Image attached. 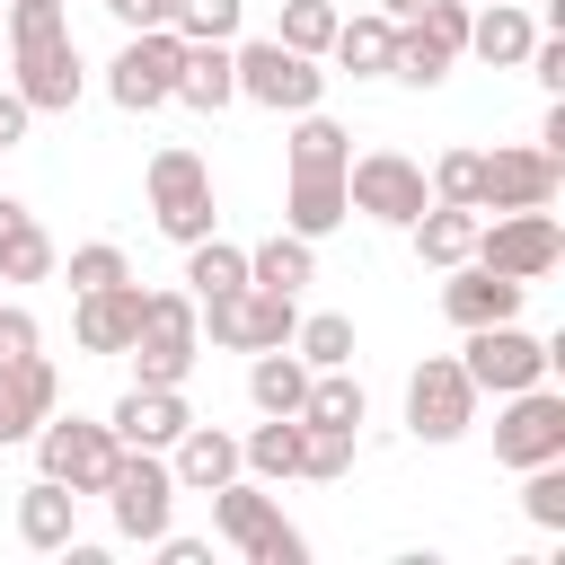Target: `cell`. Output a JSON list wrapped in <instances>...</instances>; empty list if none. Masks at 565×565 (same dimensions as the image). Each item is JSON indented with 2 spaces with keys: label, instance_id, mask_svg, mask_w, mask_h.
<instances>
[{
  "label": "cell",
  "instance_id": "3",
  "mask_svg": "<svg viewBox=\"0 0 565 565\" xmlns=\"http://www.w3.org/2000/svg\"><path fill=\"white\" fill-rule=\"evenodd\" d=\"M212 530H221L247 565H309V539L282 521V503H274L247 468H238L230 486H212Z\"/></svg>",
  "mask_w": 565,
  "mask_h": 565
},
{
  "label": "cell",
  "instance_id": "50",
  "mask_svg": "<svg viewBox=\"0 0 565 565\" xmlns=\"http://www.w3.org/2000/svg\"><path fill=\"white\" fill-rule=\"evenodd\" d=\"M0 18H9V0H0Z\"/></svg>",
  "mask_w": 565,
  "mask_h": 565
},
{
  "label": "cell",
  "instance_id": "42",
  "mask_svg": "<svg viewBox=\"0 0 565 565\" xmlns=\"http://www.w3.org/2000/svg\"><path fill=\"white\" fill-rule=\"evenodd\" d=\"M26 353H44V327H35V309L0 300V371H9V362H26Z\"/></svg>",
  "mask_w": 565,
  "mask_h": 565
},
{
  "label": "cell",
  "instance_id": "19",
  "mask_svg": "<svg viewBox=\"0 0 565 565\" xmlns=\"http://www.w3.org/2000/svg\"><path fill=\"white\" fill-rule=\"evenodd\" d=\"M106 424H115V441H124V450H168V441L194 424V406H185V388H141V380H132V388L115 397V415H106Z\"/></svg>",
  "mask_w": 565,
  "mask_h": 565
},
{
  "label": "cell",
  "instance_id": "22",
  "mask_svg": "<svg viewBox=\"0 0 565 565\" xmlns=\"http://www.w3.org/2000/svg\"><path fill=\"white\" fill-rule=\"evenodd\" d=\"M18 539H26L35 556H62V547L79 539V494L35 468V486H18Z\"/></svg>",
  "mask_w": 565,
  "mask_h": 565
},
{
  "label": "cell",
  "instance_id": "18",
  "mask_svg": "<svg viewBox=\"0 0 565 565\" xmlns=\"http://www.w3.org/2000/svg\"><path fill=\"white\" fill-rule=\"evenodd\" d=\"M141 327V282H106V291H71V344L79 353H124Z\"/></svg>",
  "mask_w": 565,
  "mask_h": 565
},
{
  "label": "cell",
  "instance_id": "33",
  "mask_svg": "<svg viewBox=\"0 0 565 565\" xmlns=\"http://www.w3.org/2000/svg\"><path fill=\"white\" fill-rule=\"evenodd\" d=\"M300 415H309V424H353V433H362L371 397H362L353 362H344V371H309V397H300Z\"/></svg>",
  "mask_w": 565,
  "mask_h": 565
},
{
  "label": "cell",
  "instance_id": "29",
  "mask_svg": "<svg viewBox=\"0 0 565 565\" xmlns=\"http://www.w3.org/2000/svg\"><path fill=\"white\" fill-rule=\"evenodd\" d=\"M247 282H265V291H291V300H300V282H318V238H300V230H274V238H256V247H247Z\"/></svg>",
  "mask_w": 565,
  "mask_h": 565
},
{
  "label": "cell",
  "instance_id": "26",
  "mask_svg": "<svg viewBox=\"0 0 565 565\" xmlns=\"http://www.w3.org/2000/svg\"><path fill=\"white\" fill-rule=\"evenodd\" d=\"M168 106H194V115H221V106H238L230 44H185V62H177V97H168Z\"/></svg>",
  "mask_w": 565,
  "mask_h": 565
},
{
  "label": "cell",
  "instance_id": "10",
  "mask_svg": "<svg viewBox=\"0 0 565 565\" xmlns=\"http://www.w3.org/2000/svg\"><path fill=\"white\" fill-rule=\"evenodd\" d=\"M177 62H185V35L177 26H132L115 44V62H106V97L124 115H159L177 97Z\"/></svg>",
  "mask_w": 565,
  "mask_h": 565
},
{
  "label": "cell",
  "instance_id": "23",
  "mask_svg": "<svg viewBox=\"0 0 565 565\" xmlns=\"http://www.w3.org/2000/svg\"><path fill=\"white\" fill-rule=\"evenodd\" d=\"M530 44H539V18H530V0L468 9V53H477L486 71H521V62H530Z\"/></svg>",
  "mask_w": 565,
  "mask_h": 565
},
{
  "label": "cell",
  "instance_id": "47",
  "mask_svg": "<svg viewBox=\"0 0 565 565\" xmlns=\"http://www.w3.org/2000/svg\"><path fill=\"white\" fill-rule=\"evenodd\" d=\"M539 150H547V159H565V106H547V115H539Z\"/></svg>",
  "mask_w": 565,
  "mask_h": 565
},
{
  "label": "cell",
  "instance_id": "37",
  "mask_svg": "<svg viewBox=\"0 0 565 565\" xmlns=\"http://www.w3.org/2000/svg\"><path fill=\"white\" fill-rule=\"evenodd\" d=\"M274 44H291V53L327 62V44H335V0H282V18H274Z\"/></svg>",
  "mask_w": 565,
  "mask_h": 565
},
{
  "label": "cell",
  "instance_id": "36",
  "mask_svg": "<svg viewBox=\"0 0 565 565\" xmlns=\"http://www.w3.org/2000/svg\"><path fill=\"white\" fill-rule=\"evenodd\" d=\"M353 450H362V433H353V424H309V415H300V477H318V486H327V477H344V468H353Z\"/></svg>",
  "mask_w": 565,
  "mask_h": 565
},
{
  "label": "cell",
  "instance_id": "30",
  "mask_svg": "<svg viewBox=\"0 0 565 565\" xmlns=\"http://www.w3.org/2000/svg\"><path fill=\"white\" fill-rule=\"evenodd\" d=\"M238 468H247L256 486L300 477V415H265L256 433H238Z\"/></svg>",
  "mask_w": 565,
  "mask_h": 565
},
{
  "label": "cell",
  "instance_id": "34",
  "mask_svg": "<svg viewBox=\"0 0 565 565\" xmlns=\"http://www.w3.org/2000/svg\"><path fill=\"white\" fill-rule=\"evenodd\" d=\"M291 353H300L309 371H344V362H353V318H344V309L300 318V327H291Z\"/></svg>",
  "mask_w": 565,
  "mask_h": 565
},
{
  "label": "cell",
  "instance_id": "25",
  "mask_svg": "<svg viewBox=\"0 0 565 565\" xmlns=\"http://www.w3.org/2000/svg\"><path fill=\"white\" fill-rule=\"evenodd\" d=\"M388 53H397V18H388V9L335 18V44H327L335 71H353V79H388Z\"/></svg>",
  "mask_w": 565,
  "mask_h": 565
},
{
  "label": "cell",
  "instance_id": "9",
  "mask_svg": "<svg viewBox=\"0 0 565 565\" xmlns=\"http://www.w3.org/2000/svg\"><path fill=\"white\" fill-rule=\"evenodd\" d=\"M459 62H468V0H424L415 18H397L388 79H406V88H441Z\"/></svg>",
  "mask_w": 565,
  "mask_h": 565
},
{
  "label": "cell",
  "instance_id": "20",
  "mask_svg": "<svg viewBox=\"0 0 565 565\" xmlns=\"http://www.w3.org/2000/svg\"><path fill=\"white\" fill-rule=\"evenodd\" d=\"M168 477H177V494H212V486H230L238 477V433H221V424H185L177 441H168Z\"/></svg>",
  "mask_w": 565,
  "mask_h": 565
},
{
  "label": "cell",
  "instance_id": "45",
  "mask_svg": "<svg viewBox=\"0 0 565 565\" xmlns=\"http://www.w3.org/2000/svg\"><path fill=\"white\" fill-rule=\"evenodd\" d=\"M26 124H35V106H26L18 88H0V150H18V141H26Z\"/></svg>",
  "mask_w": 565,
  "mask_h": 565
},
{
  "label": "cell",
  "instance_id": "16",
  "mask_svg": "<svg viewBox=\"0 0 565 565\" xmlns=\"http://www.w3.org/2000/svg\"><path fill=\"white\" fill-rule=\"evenodd\" d=\"M556 185H565V159H547L539 141L477 150V212H530V203H556Z\"/></svg>",
  "mask_w": 565,
  "mask_h": 565
},
{
  "label": "cell",
  "instance_id": "46",
  "mask_svg": "<svg viewBox=\"0 0 565 565\" xmlns=\"http://www.w3.org/2000/svg\"><path fill=\"white\" fill-rule=\"evenodd\" d=\"M150 547H159V556H168V565H212V547H203V539H177V530H159V539H150Z\"/></svg>",
  "mask_w": 565,
  "mask_h": 565
},
{
  "label": "cell",
  "instance_id": "31",
  "mask_svg": "<svg viewBox=\"0 0 565 565\" xmlns=\"http://www.w3.org/2000/svg\"><path fill=\"white\" fill-rule=\"evenodd\" d=\"M282 159H291V168H344V159H353V132H344L327 106H309V115H291Z\"/></svg>",
  "mask_w": 565,
  "mask_h": 565
},
{
  "label": "cell",
  "instance_id": "48",
  "mask_svg": "<svg viewBox=\"0 0 565 565\" xmlns=\"http://www.w3.org/2000/svg\"><path fill=\"white\" fill-rule=\"evenodd\" d=\"M0 441H26V424H18V406H9V388H0Z\"/></svg>",
  "mask_w": 565,
  "mask_h": 565
},
{
  "label": "cell",
  "instance_id": "7",
  "mask_svg": "<svg viewBox=\"0 0 565 565\" xmlns=\"http://www.w3.org/2000/svg\"><path fill=\"white\" fill-rule=\"evenodd\" d=\"M477 265H494V274H512V282H547L556 265H565V230H556V212L547 203H530V212H477V247H468Z\"/></svg>",
  "mask_w": 565,
  "mask_h": 565
},
{
  "label": "cell",
  "instance_id": "43",
  "mask_svg": "<svg viewBox=\"0 0 565 565\" xmlns=\"http://www.w3.org/2000/svg\"><path fill=\"white\" fill-rule=\"evenodd\" d=\"M521 71H530L547 97H565V35H547V26H539V44H530V62H521Z\"/></svg>",
  "mask_w": 565,
  "mask_h": 565
},
{
  "label": "cell",
  "instance_id": "40",
  "mask_svg": "<svg viewBox=\"0 0 565 565\" xmlns=\"http://www.w3.org/2000/svg\"><path fill=\"white\" fill-rule=\"evenodd\" d=\"M53 274H71V291H106V282H124L132 265H124L115 238H88V247H71V265H53Z\"/></svg>",
  "mask_w": 565,
  "mask_h": 565
},
{
  "label": "cell",
  "instance_id": "12",
  "mask_svg": "<svg viewBox=\"0 0 565 565\" xmlns=\"http://www.w3.org/2000/svg\"><path fill=\"white\" fill-rule=\"evenodd\" d=\"M344 203H353L362 221H380V230H406V221L433 203L424 159H406V150H362V159H344Z\"/></svg>",
  "mask_w": 565,
  "mask_h": 565
},
{
  "label": "cell",
  "instance_id": "21",
  "mask_svg": "<svg viewBox=\"0 0 565 565\" xmlns=\"http://www.w3.org/2000/svg\"><path fill=\"white\" fill-rule=\"evenodd\" d=\"M353 221V203H344V168H291V185H282V230H300V238H335Z\"/></svg>",
  "mask_w": 565,
  "mask_h": 565
},
{
  "label": "cell",
  "instance_id": "4",
  "mask_svg": "<svg viewBox=\"0 0 565 565\" xmlns=\"http://www.w3.org/2000/svg\"><path fill=\"white\" fill-rule=\"evenodd\" d=\"M230 71H238V97L265 106V115H309V106L327 97V71H318L309 53H291V44H274V35L230 44Z\"/></svg>",
  "mask_w": 565,
  "mask_h": 565
},
{
  "label": "cell",
  "instance_id": "39",
  "mask_svg": "<svg viewBox=\"0 0 565 565\" xmlns=\"http://www.w3.org/2000/svg\"><path fill=\"white\" fill-rule=\"evenodd\" d=\"M521 512H530L539 530H565V459L521 468Z\"/></svg>",
  "mask_w": 565,
  "mask_h": 565
},
{
  "label": "cell",
  "instance_id": "41",
  "mask_svg": "<svg viewBox=\"0 0 565 565\" xmlns=\"http://www.w3.org/2000/svg\"><path fill=\"white\" fill-rule=\"evenodd\" d=\"M424 185H433V203H468V212H477V150H468V141L441 150V159L424 168Z\"/></svg>",
  "mask_w": 565,
  "mask_h": 565
},
{
  "label": "cell",
  "instance_id": "28",
  "mask_svg": "<svg viewBox=\"0 0 565 565\" xmlns=\"http://www.w3.org/2000/svg\"><path fill=\"white\" fill-rule=\"evenodd\" d=\"M300 397H309V362H300L291 344L247 353V406H256V415H300Z\"/></svg>",
  "mask_w": 565,
  "mask_h": 565
},
{
  "label": "cell",
  "instance_id": "44",
  "mask_svg": "<svg viewBox=\"0 0 565 565\" xmlns=\"http://www.w3.org/2000/svg\"><path fill=\"white\" fill-rule=\"evenodd\" d=\"M97 9H106L124 35H132V26H168V0H97Z\"/></svg>",
  "mask_w": 565,
  "mask_h": 565
},
{
  "label": "cell",
  "instance_id": "51",
  "mask_svg": "<svg viewBox=\"0 0 565 565\" xmlns=\"http://www.w3.org/2000/svg\"><path fill=\"white\" fill-rule=\"evenodd\" d=\"M0 291H9V282H0Z\"/></svg>",
  "mask_w": 565,
  "mask_h": 565
},
{
  "label": "cell",
  "instance_id": "35",
  "mask_svg": "<svg viewBox=\"0 0 565 565\" xmlns=\"http://www.w3.org/2000/svg\"><path fill=\"white\" fill-rule=\"evenodd\" d=\"M0 388H9V406H18V424H26V433H35V424L62 406V380H53V362H44V353L9 362V371H0Z\"/></svg>",
  "mask_w": 565,
  "mask_h": 565
},
{
  "label": "cell",
  "instance_id": "17",
  "mask_svg": "<svg viewBox=\"0 0 565 565\" xmlns=\"http://www.w3.org/2000/svg\"><path fill=\"white\" fill-rule=\"evenodd\" d=\"M521 300H530V282H512V274H494V265H450V282H441V318L468 335V327H494V318H521Z\"/></svg>",
  "mask_w": 565,
  "mask_h": 565
},
{
  "label": "cell",
  "instance_id": "6",
  "mask_svg": "<svg viewBox=\"0 0 565 565\" xmlns=\"http://www.w3.org/2000/svg\"><path fill=\"white\" fill-rule=\"evenodd\" d=\"M106 521H115V539H159L168 521H177V477H168V450H115V468H106Z\"/></svg>",
  "mask_w": 565,
  "mask_h": 565
},
{
  "label": "cell",
  "instance_id": "15",
  "mask_svg": "<svg viewBox=\"0 0 565 565\" xmlns=\"http://www.w3.org/2000/svg\"><path fill=\"white\" fill-rule=\"evenodd\" d=\"M539 459H565V397L539 380V388H512L494 397V468H539Z\"/></svg>",
  "mask_w": 565,
  "mask_h": 565
},
{
  "label": "cell",
  "instance_id": "14",
  "mask_svg": "<svg viewBox=\"0 0 565 565\" xmlns=\"http://www.w3.org/2000/svg\"><path fill=\"white\" fill-rule=\"evenodd\" d=\"M477 424V380L459 371V353H424L415 362V380H406V433L415 441H459Z\"/></svg>",
  "mask_w": 565,
  "mask_h": 565
},
{
  "label": "cell",
  "instance_id": "5",
  "mask_svg": "<svg viewBox=\"0 0 565 565\" xmlns=\"http://www.w3.org/2000/svg\"><path fill=\"white\" fill-rule=\"evenodd\" d=\"M459 371L477 380V397H512V388H539V380L556 371V344L530 335L521 318H494V327H468Z\"/></svg>",
  "mask_w": 565,
  "mask_h": 565
},
{
  "label": "cell",
  "instance_id": "11",
  "mask_svg": "<svg viewBox=\"0 0 565 565\" xmlns=\"http://www.w3.org/2000/svg\"><path fill=\"white\" fill-rule=\"evenodd\" d=\"M150 221L177 238V247H194V238H212V168H203V150H185V141H168V150H150Z\"/></svg>",
  "mask_w": 565,
  "mask_h": 565
},
{
  "label": "cell",
  "instance_id": "27",
  "mask_svg": "<svg viewBox=\"0 0 565 565\" xmlns=\"http://www.w3.org/2000/svg\"><path fill=\"white\" fill-rule=\"evenodd\" d=\"M406 238H415V256H424L433 274H450V265H468V247H477V212H468V203H424V212L406 221Z\"/></svg>",
  "mask_w": 565,
  "mask_h": 565
},
{
  "label": "cell",
  "instance_id": "1",
  "mask_svg": "<svg viewBox=\"0 0 565 565\" xmlns=\"http://www.w3.org/2000/svg\"><path fill=\"white\" fill-rule=\"evenodd\" d=\"M0 35H9V62H18L9 88H18L35 115H71L79 88H88V62H79V35H71V9H62V0H9Z\"/></svg>",
  "mask_w": 565,
  "mask_h": 565
},
{
  "label": "cell",
  "instance_id": "38",
  "mask_svg": "<svg viewBox=\"0 0 565 565\" xmlns=\"http://www.w3.org/2000/svg\"><path fill=\"white\" fill-rule=\"evenodd\" d=\"M238 18H247V0H168V26L185 44H238Z\"/></svg>",
  "mask_w": 565,
  "mask_h": 565
},
{
  "label": "cell",
  "instance_id": "2",
  "mask_svg": "<svg viewBox=\"0 0 565 565\" xmlns=\"http://www.w3.org/2000/svg\"><path fill=\"white\" fill-rule=\"evenodd\" d=\"M132 380L141 388H185V371L203 362V327H194V291H141V327H132Z\"/></svg>",
  "mask_w": 565,
  "mask_h": 565
},
{
  "label": "cell",
  "instance_id": "8",
  "mask_svg": "<svg viewBox=\"0 0 565 565\" xmlns=\"http://www.w3.org/2000/svg\"><path fill=\"white\" fill-rule=\"evenodd\" d=\"M194 327H203L221 353H265V344H291L300 309H291V291L238 282V291H212V300H194Z\"/></svg>",
  "mask_w": 565,
  "mask_h": 565
},
{
  "label": "cell",
  "instance_id": "24",
  "mask_svg": "<svg viewBox=\"0 0 565 565\" xmlns=\"http://www.w3.org/2000/svg\"><path fill=\"white\" fill-rule=\"evenodd\" d=\"M53 265H62L53 230H44L18 194H0V282H53Z\"/></svg>",
  "mask_w": 565,
  "mask_h": 565
},
{
  "label": "cell",
  "instance_id": "49",
  "mask_svg": "<svg viewBox=\"0 0 565 565\" xmlns=\"http://www.w3.org/2000/svg\"><path fill=\"white\" fill-rule=\"evenodd\" d=\"M380 9H388V18H415V9H424V0H380Z\"/></svg>",
  "mask_w": 565,
  "mask_h": 565
},
{
  "label": "cell",
  "instance_id": "32",
  "mask_svg": "<svg viewBox=\"0 0 565 565\" xmlns=\"http://www.w3.org/2000/svg\"><path fill=\"white\" fill-rule=\"evenodd\" d=\"M238 282H247V247H230L221 230L185 247V291H194V300H212V291H238Z\"/></svg>",
  "mask_w": 565,
  "mask_h": 565
},
{
  "label": "cell",
  "instance_id": "13",
  "mask_svg": "<svg viewBox=\"0 0 565 565\" xmlns=\"http://www.w3.org/2000/svg\"><path fill=\"white\" fill-rule=\"evenodd\" d=\"M26 441H35V468H44V477H62L71 494H97V486H106V468H115V450H124V441H115V424H97V415H62V406H53Z\"/></svg>",
  "mask_w": 565,
  "mask_h": 565
}]
</instances>
